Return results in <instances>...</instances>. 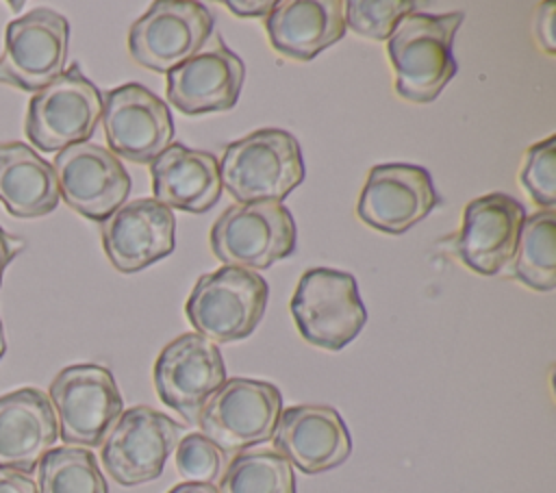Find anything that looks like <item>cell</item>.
<instances>
[{
  "label": "cell",
  "mask_w": 556,
  "mask_h": 493,
  "mask_svg": "<svg viewBox=\"0 0 556 493\" xmlns=\"http://www.w3.org/2000/svg\"><path fill=\"white\" fill-rule=\"evenodd\" d=\"M554 15H556V4L554 2H543L536 13V39L541 48L547 54H556V41H554Z\"/></svg>",
  "instance_id": "f546056e"
},
{
  "label": "cell",
  "mask_w": 556,
  "mask_h": 493,
  "mask_svg": "<svg viewBox=\"0 0 556 493\" xmlns=\"http://www.w3.org/2000/svg\"><path fill=\"white\" fill-rule=\"evenodd\" d=\"M245 80L243 61L213 35L195 56L167 72V100L185 115L228 111L237 104Z\"/></svg>",
  "instance_id": "ac0fdd59"
},
{
  "label": "cell",
  "mask_w": 556,
  "mask_h": 493,
  "mask_svg": "<svg viewBox=\"0 0 556 493\" xmlns=\"http://www.w3.org/2000/svg\"><path fill=\"white\" fill-rule=\"evenodd\" d=\"M100 119L109 150L130 163H152L174 139L167 104L139 83L106 91Z\"/></svg>",
  "instance_id": "4fadbf2b"
},
{
  "label": "cell",
  "mask_w": 556,
  "mask_h": 493,
  "mask_svg": "<svg viewBox=\"0 0 556 493\" xmlns=\"http://www.w3.org/2000/svg\"><path fill=\"white\" fill-rule=\"evenodd\" d=\"M282 413L280 389L254 378H226L204 404L198 426L222 452H245L274 437Z\"/></svg>",
  "instance_id": "ba28073f"
},
{
  "label": "cell",
  "mask_w": 556,
  "mask_h": 493,
  "mask_svg": "<svg viewBox=\"0 0 556 493\" xmlns=\"http://www.w3.org/2000/svg\"><path fill=\"white\" fill-rule=\"evenodd\" d=\"M100 237L109 263L122 274H137L174 252L176 217L154 198H137L102 222Z\"/></svg>",
  "instance_id": "2e32d148"
},
{
  "label": "cell",
  "mask_w": 556,
  "mask_h": 493,
  "mask_svg": "<svg viewBox=\"0 0 556 493\" xmlns=\"http://www.w3.org/2000/svg\"><path fill=\"white\" fill-rule=\"evenodd\" d=\"M439 204L432 176L421 165L382 163L369 169L356 215L387 235H404Z\"/></svg>",
  "instance_id": "9a60e30c"
},
{
  "label": "cell",
  "mask_w": 556,
  "mask_h": 493,
  "mask_svg": "<svg viewBox=\"0 0 556 493\" xmlns=\"http://www.w3.org/2000/svg\"><path fill=\"white\" fill-rule=\"evenodd\" d=\"M65 445L96 447L124 413V400L111 369L93 363L63 367L48 391Z\"/></svg>",
  "instance_id": "8992f818"
},
{
  "label": "cell",
  "mask_w": 556,
  "mask_h": 493,
  "mask_svg": "<svg viewBox=\"0 0 556 493\" xmlns=\"http://www.w3.org/2000/svg\"><path fill=\"white\" fill-rule=\"evenodd\" d=\"M100 117L102 93L74 63L41 91L33 93L24 130L37 150L61 152L74 143L89 141Z\"/></svg>",
  "instance_id": "52a82bcc"
},
{
  "label": "cell",
  "mask_w": 556,
  "mask_h": 493,
  "mask_svg": "<svg viewBox=\"0 0 556 493\" xmlns=\"http://www.w3.org/2000/svg\"><path fill=\"white\" fill-rule=\"evenodd\" d=\"M219 493H298L293 465L276 450H245L232 456L219 478Z\"/></svg>",
  "instance_id": "d4e9b609"
},
{
  "label": "cell",
  "mask_w": 556,
  "mask_h": 493,
  "mask_svg": "<svg viewBox=\"0 0 556 493\" xmlns=\"http://www.w3.org/2000/svg\"><path fill=\"white\" fill-rule=\"evenodd\" d=\"M289 308L302 339L328 352L352 343L367 321L354 276L330 267L306 269Z\"/></svg>",
  "instance_id": "277c9868"
},
{
  "label": "cell",
  "mask_w": 556,
  "mask_h": 493,
  "mask_svg": "<svg viewBox=\"0 0 556 493\" xmlns=\"http://www.w3.org/2000/svg\"><path fill=\"white\" fill-rule=\"evenodd\" d=\"M271 48L293 61H311L345 35L341 0H282L265 17Z\"/></svg>",
  "instance_id": "44dd1931"
},
{
  "label": "cell",
  "mask_w": 556,
  "mask_h": 493,
  "mask_svg": "<svg viewBox=\"0 0 556 493\" xmlns=\"http://www.w3.org/2000/svg\"><path fill=\"white\" fill-rule=\"evenodd\" d=\"M519 180L528 195L543 208L556 204V137L530 146L519 172Z\"/></svg>",
  "instance_id": "83f0119b"
},
{
  "label": "cell",
  "mask_w": 556,
  "mask_h": 493,
  "mask_svg": "<svg viewBox=\"0 0 556 493\" xmlns=\"http://www.w3.org/2000/svg\"><path fill=\"white\" fill-rule=\"evenodd\" d=\"M52 169L63 202L91 222L102 224L130 193V176L122 161L98 143H74L56 152Z\"/></svg>",
  "instance_id": "5bb4252c"
},
{
  "label": "cell",
  "mask_w": 556,
  "mask_h": 493,
  "mask_svg": "<svg viewBox=\"0 0 556 493\" xmlns=\"http://www.w3.org/2000/svg\"><path fill=\"white\" fill-rule=\"evenodd\" d=\"M463 17L460 11L441 15L413 11L395 24L387 50L400 98L417 104L439 98L458 69L454 37Z\"/></svg>",
  "instance_id": "6da1fadb"
},
{
  "label": "cell",
  "mask_w": 556,
  "mask_h": 493,
  "mask_svg": "<svg viewBox=\"0 0 556 493\" xmlns=\"http://www.w3.org/2000/svg\"><path fill=\"white\" fill-rule=\"evenodd\" d=\"M219 180L237 204L282 202L304 180L300 143L282 128L254 130L226 146Z\"/></svg>",
  "instance_id": "7a4b0ae2"
},
{
  "label": "cell",
  "mask_w": 556,
  "mask_h": 493,
  "mask_svg": "<svg viewBox=\"0 0 556 493\" xmlns=\"http://www.w3.org/2000/svg\"><path fill=\"white\" fill-rule=\"evenodd\" d=\"M267 282L243 267H219L202 274L191 289L185 315L198 334L213 343H232L250 337L267 306Z\"/></svg>",
  "instance_id": "3957f363"
},
{
  "label": "cell",
  "mask_w": 556,
  "mask_h": 493,
  "mask_svg": "<svg viewBox=\"0 0 556 493\" xmlns=\"http://www.w3.org/2000/svg\"><path fill=\"white\" fill-rule=\"evenodd\" d=\"M59 441L48 393L22 387L0 395V469L33 473Z\"/></svg>",
  "instance_id": "ffe728a7"
},
{
  "label": "cell",
  "mask_w": 556,
  "mask_h": 493,
  "mask_svg": "<svg viewBox=\"0 0 556 493\" xmlns=\"http://www.w3.org/2000/svg\"><path fill=\"white\" fill-rule=\"evenodd\" d=\"M70 22L48 7L28 11L4 28L0 85L37 93L63 74Z\"/></svg>",
  "instance_id": "30bf717a"
},
{
  "label": "cell",
  "mask_w": 556,
  "mask_h": 493,
  "mask_svg": "<svg viewBox=\"0 0 556 493\" xmlns=\"http://www.w3.org/2000/svg\"><path fill=\"white\" fill-rule=\"evenodd\" d=\"M510 274L534 291H552L556 287V213L543 208L528 215L521 224Z\"/></svg>",
  "instance_id": "cb8c5ba5"
},
{
  "label": "cell",
  "mask_w": 556,
  "mask_h": 493,
  "mask_svg": "<svg viewBox=\"0 0 556 493\" xmlns=\"http://www.w3.org/2000/svg\"><path fill=\"white\" fill-rule=\"evenodd\" d=\"M152 380L165 406L187 424H198L204 404L226 382V363L213 341L198 332H185L161 350Z\"/></svg>",
  "instance_id": "7c38bea8"
},
{
  "label": "cell",
  "mask_w": 556,
  "mask_h": 493,
  "mask_svg": "<svg viewBox=\"0 0 556 493\" xmlns=\"http://www.w3.org/2000/svg\"><path fill=\"white\" fill-rule=\"evenodd\" d=\"M59 185L52 163L22 141L0 143V204L17 219H35L59 204Z\"/></svg>",
  "instance_id": "603a6c76"
},
{
  "label": "cell",
  "mask_w": 556,
  "mask_h": 493,
  "mask_svg": "<svg viewBox=\"0 0 556 493\" xmlns=\"http://www.w3.org/2000/svg\"><path fill=\"white\" fill-rule=\"evenodd\" d=\"M150 176L154 200L187 213L208 211L224 189L215 154L182 143L167 146L150 163Z\"/></svg>",
  "instance_id": "7402d4cb"
},
{
  "label": "cell",
  "mask_w": 556,
  "mask_h": 493,
  "mask_svg": "<svg viewBox=\"0 0 556 493\" xmlns=\"http://www.w3.org/2000/svg\"><path fill=\"white\" fill-rule=\"evenodd\" d=\"M271 439L274 450L308 476L330 471L352 454V437L343 417L326 404L285 408Z\"/></svg>",
  "instance_id": "d6986e66"
},
{
  "label": "cell",
  "mask_w": 556,
  "mask_h": 493,
  "mask_svg": "<svg viewBox=\"0 0 556 493\" xmlns=\"http://www.w3.org/2000/svg\"><path fill=\"white\" fill-rule=\"evenodd\" d=\"M182 426L150 406L124 410L100 445L106 473L122 486H137L163 473L167 456L180 441Z\"/></svg>",
  "instance_id": "8fae6325"
},
{
  "label": "cell",
  "mask_w": 556,
  "mask_h": 493,
  "mask_svg": "<svg viewBox=\"0 0 556 493\" xmlns=\"http://www.w3.org/2000/svg\"><path fill=\"white\" fill-rule=\"evenodd\" d=\"M174 463L178 476L185 478L187 482L213 484L222 473L224 454L204 434L191 432L178 441Z\"/></svg>",
  "instance_id": "f1b7e54d"
},
{
  "label": "cell",
  "mask_w": 556,
  "mask_h": 493,
  "mask_svg": "<svg viewBox=\"0 0 556 493\" xmlns=\"http://www.w3.org/2000/svg\"><path fill=\"white\" fill-rule=\"evenodd\" d=\"M415 11L410 0H348L343 2L345 28L365 39H389L395 24Z\"/></svg>",
  "instance_id": "4316f807"
},
{
  "label": "cell",
  "mask_w": 556,
  "mask_h": 493,
  "mask_svg": "<svg viewBox=\"0 0 556 493\" xmlns=\"http://www.w3.org/2000/svg\"><path fill=\"white\" fill-rule=\"evenodd\" d=\"M37 493H109V484L91 450L61 445L37 465Z\"/></svg>",
  "instance_id": "484cf974"
},
{
  "label": "cell",
  "mask_w": 556,
  "mask_h": 493,
  "mask_svg": "<svg viewBox=\"0 0 556 493\" xmlns=\"http://www.w3.org/2000/svg\"><path fill=\"white\" fill-rule=\"evenodd\" d=\"M213 24L215 17L202 2L156 0L128 30L130 59L146 69L167 74L206 46Z\"/></svg>",
  "instance_id": "9c48e42d"
},
{
  "label": "cell",
  "mask_w": 556,
  "mask_h": 493,
  "mask_svg": "<svg viewBox=\"0 0 556 493\" xmlns=\"http://www.w3.org/2000/svg\"><path fill=\"white\" fill-rule=\"evenodd\" d=\"M7 352V339H4V326H2V319H0V358L4 356Z\"/></svg>",
  "instance_id": "e575fe53"
},
{
  "label": "cell",
  "mask_w": 556,
  "mask_h": 493,
  "mask_svg": "<svg viewBox=\"0 0 556 493\" xmlns=\"http://www.w3.org/2000/svg\"><path fill=\"white\" fill-rule=\"evenodd\" d=\"M0 493H37V484L26 473L0 469Z\"/></svg>",
  "instance_id": "4dcf8cb0"
},
{
  "label": "cell",
  "mask_w": 556,
  "mask_h": 493,
  "mask_svg": "<svg viewBox=\"0 0 556 493\" xmlns=\"http://www.w3.org/2000/svg\"><path fill=\"white\" fill-rule=\"evenodd\" d=\"M211 250L228 267L267 269L293 254L298 228L282 202L228 206L211 228Z\"/></svg>",
  "instance_id": "5b68a950"
},
{
  "label": "cell",
  "mask_w": 556,
  "mask_h": 493,
  "mask_svg": "<svg viewBox=\"0 0 556 493\" xmlns=\"http://www.w3.org/2000/svg\"><path fill=\"white\" fill-rule=\"evenodd\" d=\"M228 9H230V13H235L237 17H267L269 13H271V9H274V4L276 2H271V0H254V2H237V0H226L224 2Z\"/></svg>",
  "instance_id": "d6a6232c"
},
{
  "label": "cell",
  "mask_w": 556,
  "mask_h": 493,
  "mask_svg": "<svg viewBox=\"0 0 556 493\" xmlns=\"http://www.w3.org/2000/svg\"><path fill=\"white\" fill-rule=\"evenodd\" d=\"M523 219V204L508 193L495 191L471 200L454 239L456 256L471 271L495 276L510 263Z\"/></svg>",
  "instance_id": "e0dca14e"
},
{
  "label": "cell",
  "mask_w": 556,
  "mask_h": 493,
  "mask_svg": "<svg viewBox=\"0 0 556 493\" xmlns=\"http://www.w3.org/2000/svg\"><path fill=\"white\" fill-rule=\"evenodd\" d=\"M167 493H219L217 486L206 484V482H182L172 486Z\"/></svg>",
  "instance_id": "836d02e7"
},
{
  "label": "cell",
  "mask_w": 556,
  "mask_h": 493,
  "mask_svg": "<svg viewBox=\"0 0 556 493\" xmlns=\"http://www.w3.org/2000/svg\"><path fill=\"white\" fill-rule=\"evenodd\" d=\"M22 248H24V239L17 237V235L7 232V230L0 226V287H2L4 269H7L9 263L20 254Z\"/></svg>",
  "instance_id": "1f68e13d"
}]
</instances>
